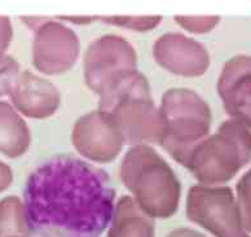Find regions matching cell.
<instances>
[{"instance_id": "cell-1", "label": "cell", "mask_w": 251, "mask_h": 237, "mask_svg": "<svg viewBox=\"0 0 251 237\" xmlns=\"http://www.w3.org/2000/svg\"><path fill=\"white\" fill-rule=\"evenodd\" d=\"M114 210L109 174L75 156L48 158L26 180L24 212L31 237H100Z\"/></svg>"}, {"instance_id": "cell-2", "label": "cell", "mask_w": 251, "mask_h": 237, "mask_svg": "<svg viewBox=\"0 0 251 237\" xmlns=\"http://www.w3.org/2000/svg\"><path fill=\"white\" fill-rule=\"evenodd\" d=\"M27 132L25 125L9 105L0 103V151L8 156L20 155L26 148Z\"/></svg>"}, {"instance_id": "cell-3", "label": "cell", "mask_w": 251, "mask_h": 237, "mask_svg": "<svg viewBox=\"0 0 251 237\" xmlns=\"http://www.w3.org/2000/svg\"><path fill=\"white\" fill-rule=\"evenodd\" d=\"M27 235L24 205L18 200L7 198L0 202V237Z\"/></svg>"}, {"instance_id": "cell-4", "label": "cell", "mask_w": 251, "mask_h": 237, "mask_svg": "<svg viewBox=\"0 0 251 237\" xmlns=\"http://www.w3.org/2000/svg\"><path fill=\"white\" fill-rule=\"evenodd\" d=\"M16 70H17V64L12 58L0 56V95L7 91Z\"/></svg>"}, {"instance_id": "cell-5", "label": "cell", "mask_w": 251, "mask_h": 237, "mask_svg": "<svg viewBox=\"0 0 251 237\" xmlns=\"http://www.w3.org/2000/svg\"><path fill=\"white\" fill-rule=\"evenodd\" d=\"M11 39V25L7 17H0V51L7 47Z\"/></svg>"}, {"instance_id": "cell-6", "label": "cell", "mask_w": 251, "mask_h": 237, "mask_svg": "<svg viewBox=\"0 0 251 237\" xmlns=\"http://www.w3.org/2000/svg\"><path fill=\"white\" fill-rule=\"evenodd\" d=\"M9 182H11V171H9L7 166L0 162V190L7 188Z\"/></svg>"}]
</instances>
